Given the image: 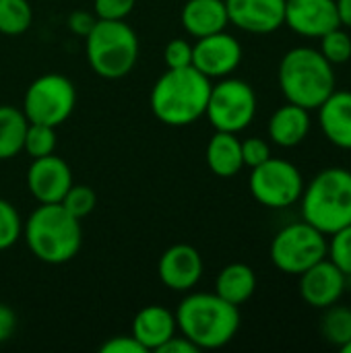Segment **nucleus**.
<instances>
[{
  "instance_id": "f257e3e1",
  "label": "nucleus",
  "mask_w": 351,
  "mask_h": 353,
  "mask_svg": "<svg viewBox=\"0 0 351 353\" xmlns=\"http://www.w3.org/2000/svg\"><path fill=\"white\" fill-rule=\"evenodd\" d=\"M211 79L194 66L168 68L151 89V110L168 126H188L205 116Z\"/></svg>"
},
{
  "instance_id": "f03ea898",
  "label": "nucleus",
  "mask_w": 351,
  "mask_h": 353,
  "mask_svg": "<svg viewBox=\"0 0 351 353\" xmlns=\"http://www.w3.org/2000/svg\"><path fill=\"white\" fill-rule=\"evenodd\" d=\"M176 325L199 350H219L236 337L240 310L217 294H192L180 302Z\"/></svg>"
},
{
  "instance_id": "7ed1b4c3",
  "label": "nucleus",
  "mask_w": 351,
  "mask_h": 353,
  "mask_svg": "<svg viewBox=\"0 0 351 353\" xmlns=\"http://www.w3.org/2000/svg\"><path fill=\"white\" fill-rule=\"evenodd\" d=\"M277 79L285 99L306 110H319L335 91L333 64L321 50L308 46H298L283 54Z\"/></svg>"
},
{
  "instance_id": "20e7f679",
  "label": "nucleus",
  "mask_w": 351,
  "mask_h": 353,
  "mask_svg": "<svg viewBox=\"0 0 351 353\" xmlns=\"http://www.w3.org/2000/svg\"><path fill=\"white\" fill-rule=\"evenodd\" d=\"M23 232L31 254L48 265L72 261L83 244L81 219L70 215L60 203L39 205L25 221Z\"/></svg>"
},
{
  "instance_id": "39448f33",
  "label": "nucleus",
  "mask_w": 351,
  "mask_h": 353,
  "mask_svg": "<svg viewBox=\"0 0 351 353\" xmlns=\"http://www.w3.org/2000/svg\"><path fill=\"white\" fill-rule=\"evenodd\" d=\"M302 217L325 236L351 223V172L327 168L319 172L300 196Z\"/></svg>"
},
{
  "instance_id": "423d86ee",
  "label": "nucleus",
  "mask_w": 351,
  "mask_h": 353,
  "mask_svg": "<svg viewBox=\"0 0 351 353\" xmlns=\"http://www.w3.org/2000/svg\"><path fill=\"white\" fill-rule=\"evenodd\" d=\"M85 50L93 72L101 79L116 81L134 68L139 58V37L124 19H97L85 37Z\"/></svg>"
},
{
  "instance_id": "0eeeda50",
  "label": "nucleus",
  "mask_w": 351,
  "mask_h": 353,
  "mask_svg": "<svg viewBox=\"0 0 351 353\" xmlns=\"http://www.w3.org/2000/svg\"><path fill=\"white\" fill-rule=\"evenodd\" d=\"M327 236L308 221L285 225L271 242V261L285 275H302L306 269L327 259Z\"/></svg>"
},
{
  "instance_id": "6e6552de",
  "label": "nucleus",
  "mask_w": 351,
  "mask_h": 353,
  "mask_svg": "<svg viewBox=\"0 0 351 353\" xmlns=\"http://www.w3.org/2000/svg\"><path fill=\"white\" fill-rule=\"evenodd\" d=\"M205 116L215 130L238 134L257 116V93L246 81L223 77L217 85H211Z\"/></svg>"
},
{
  "instance_id": "1a4fd4ad",
  "label": "nucleus",
  "mask_w": 351,
  "mask_h": 353,
  "mask_svg": "<svg viewBox=\"0 0 351 353\" xmlns=\"http://www.w3.org/2000/svg\"><path fill=\"white\" fill-rule=\"evenodd\" d=\"M77 105L74 85L56 72L37 77L25 91L23 114L29 122H39L48 126H60L68 120Z\"/></svg>"
},
{
  "instance_id": "9d476101",
  "label": "nucleus",
  "mask_w": 351,
  "mask_h": 353,
  "mask_svg": "<svg viewBox=\"0 0 351 353\" xmlns=\"http://www.w3.org/2000/svg\"><path fill=\"white\" fill-rule=\"evenodd\" d=\"M250 194L257 203L269 209H285L300 201L304 192V178L300 170L279 157H269L250 172Z\"/></svg>"
},
{
  "instance_id": "9b49d317",
  "label": "nucleus",
  "mask_w": 351,
  "mask_h": 353,
  "mask_svg": "<svg viewBox=\"0 0 351 353\" xmlns=\"http://www.w3.org/2000/svg\"><path fill=\"white\" fill-rule=\"evenodd\" d=\"M240 62L242 46L234 35L225 31L199 37V41L192 46V66L207 79L230 77L240 66Z\"/></svg>"
},
{
  "instance_id": "f8f14e48",
  "label": "nucleus",
  "mask_w": 351,
  "mask_h": 353,
  "mask_svg": "<svg viewBox=\"0 0 351 353\" xmlns=\"http://www.w3.org/2000/svg\"><path fill=\"white\" fill-rule=\"evenodd\" d=\"M298 277L302 300L319 310L337 304L348 288V275L331 259L319 261Z\"/></svg>"
},
{
  "instance_id": "ddd939ff",
  "label": "nucleus",
  "mask_w": 351,
  "mask_h": 353,
  "mask_svg": "<svg viewBox=\"0 0 351 353\" xmlns=\"http://www.w3.org/2000/svg\"><path fill=\"white\" fill-rule=\"evenodd\" d=\"M70 186L72 172L62 157L50 153L31 161L27 170V188L39 205L60 203Z\"/></svg>"
},
{
  "instance_id": "4468645a",
  "label": "nucleus",
  "mask_w": 351,
  "mask_h": 353,
  "mask_svg": "<svg viewBox=\"0 0 351 353\" xmlns=\"http://www.w3.org/2000/svg\"><path fill=\"white\" fill-rule=\"evenodd\" d=\"M294 33L321 39L331 29L339 27L335 0H285V21Z\"/></svg>"
},
{
  "instance_id": "2eb2a0df",
  "label": "nucleus",
  "mask_w": 351,
  "mask_h": 353,
  "mask_svg": "<svg viewBox=\"0 0 351 353\" xmlns=\"http://www.w3.org/2000/svg\"><path fill=\"white\" fill-rule=\"evenodd\" d=\"M230 23L238 29L267 35L283 27L285 0H225Z\"/></svg>"
},
{
  "instance_id": "dca6fc26",
  "label": "nucleus",
  "mask_w": 351,
  "mask_h": 353,
  "mask_svg": "<svg viewBox=\"0 0 351 353\" xmlns=\"http://www.w3.org/2000/svg\"><path fill=\"white\" fill-rule=\"evenodd\" d=\"M157 273L166 288L174 292H188L203 277V259L197 248L176 244L161 254Z\"/></svg>"
},
{
  "instance_id": "f3484780",
  "label": "nucleus",
  "mask_w": 351,
  "mask_h": 353,
  "mask_svg": "<svg viewBox=\"0 0 351 353\" xmlns=\"http://www.w3.org/2000/svg\"><path fill=\"white\" fill-rule=\"evenodd\" d=\"M319 124L329 143L351 151V89H335L321 103Z\"/></svg>"
},
{
  "instance_id": "a211bd4d",
  "label": "nucleus",
  "mask_w": 351,
  "mask_h": 353,
  "mask_svg": "<svg viewBox=\"0 0 351 353\" xmlns=\"http://www.w3.org/2000/svg\"><path fill=\"white\" fill-rule=\"evenodd\" d=\"M176 314L157 304L145 306L132 321V337L147 352H157L168 339L176 335Z\"/></svg>"
},
{
  "instance_id": "6ab92c4d",
  "label": "nucleus",
  "mask_w": 351,
  "mask_h": 353,
  "mask_svg": "<svg viewBox=\"0 0 351 353\" xmlns=\"http://www.w3.org/2000/svg\"><path fill=\"white\" fill-rule=\"evenodd\" d=\"M310 126H312L310 110L288 101L285 105L275 110V114L271 116L269 139L283 149H292L304 143V139L310 132Z\"/></svg>"
},
{
  "instance_id": "aec40b11",
  "label": "nucleus",
  "mask_w": 351,
  "mask_h": 353,
  "mask_svg": "<svg viewBox=\"0 0 351 353\" xmlns=\"http://www.w3.org/2000/svg\"><path fill=\"white\" fill-rule=\"evenodd\" d=\"M228 23L225 0H188L182 8V25L197 39L225 31Z\"/></svg>"
},
{
  "instance_id": "412c9836",
  "label": "nucleus",
  "mask_w": 351,
  "mask_h": 353,
  "mask_svg": "<svg viewBox=\"0 0 351 353\" xmlns=\"http://www.w3.org/2000/svg\"><path fill=\"white\" fill-rule=\"evenodd\" d=\"M207 165L219 178H234L242 168V141L234 132L215 130L207 145Z\"/></svg>"
},
{
  "instance_id": "4be33fe9",
  "label": "nucleus",
  "mask_w": 351,
  "mask_h": 353,
  "mask_svg": "<svg viewBox=\"0 0 351 353\" xmlns=\"http://www.w3.org/2000/svg\"><path fill=\"white\" fill-rule=\"evenodd\" d=\"M257 292V275L244 263H232L221 269L215 281V294L234 306H242Z\"/></svg>"
},
{
  "instance_id": "5701e85b",
  "label": "nucleus",
  "mask_w": 351,
  "mask_h": 353,
  "mask_svg": "<svg viewBox=\"0 0 351 353\" xmlns=\"http://www.w3.org/2000/svg\"><path fill=\"white\" fill-rule=\"evenodd\" d=\"M27 116L14 105H0V159H12L23 151Z\"/></svg>"
},
{
  "instance_id": "b1692460",
  "label": "nucleus",
  "mask_w": 351,
  "mask_h": 353,
  "mask_svg": "<svg viewBox=\"0 0 351 353\" xmlns=\"http://www.w3.org/2000/svg\"><path fill=\"white\" fill-rule=\"evenodd\" d=\"M33 10L27 0H0V33L21 35L31 27Z\"/></svg>"
},
{
  "instance_id": "393cba45",
  "label": "nucleus",
  "mask_w": 351,
  "mask_h": 353,
  "mask_svg": "<svg viewBox=\"0 0 351 353\" xmlns=\"http://www.w3.org/2000/svg\"><path fill=\"white\" fill-rule=\"evenodd\" d=\"M325 310L327 312L323 316L321 331L329 343L343 347L351 339V310L345 306H337V304H333Z\"/></svg>"
},
{
  "instance_id": "a878e982",
  "label": "nucleus",
  "mask_w": 351,
  "mask_h": 353,
  "mask_svg": "<svg viewBox=\"0 0 351 353\" xmlns=\"http://www.w3.org/2000/svg\"><path fill=\"white\" fill-rule=\"evenodd\" d=\"M54 149H56V130H54V126L39 124V122H29L27 130H25L23 151H27V155L31 159H37V157H46V155L54 153Z\"/></svg>"
},
{
  "instance_id": "bb28decb",
  "label": "nucleus",
  "mask_w": 351,
  "mask_h": 353,
  "mask_svg": "<svg viewBox=\"0 0 351 353\" xmlns=\"http://www.w3.org/2000/svg\"><path fill=\"white\" fill-rule=\"evenodd\" d=\"M321 54L331 64H345L351 60V35L343 25L331 29L321 37Z\"/></svg>"
},
{
  "instance_id": "cd10ccee",
  "label": "nucleus",
  "mask_w": 351,
  "mask_h": 353,
  "mask_svg": "<svg viewBox=\"0 0 351 353\" xmlns=\"http://www.w3.org/2000/svg\"><path fill=\"white\" fill-rule=\"evenodd\" d=\"M95 203H97L95 190L91 186H85V184H72L68 188V192L64 194V199L60 201V205L70 215H74L77 219L87 217L95 209Z\"/></svg>"
},
{
  "instance_id": "c85d7f7f",
  "label": "nucleus",
  "mask_w": 351,
  "mask_h": 353,
  "mask_svg": "<svg viewBox=\"0 0 351 353\" xmlns=\"http://www.w3.org/2000/svg\"><path fill=\"white\" fill-rule=\"evenodd\" d=\"M23 232L19 211L4 199H0V250H8L17 244Z\"/></svg>"
},
{
  "instance_id": "c756f323",
  "label": "nucleus",
  "mask_w": 351,
  "mask_h": 353,
  "mask_svg": "<svg viewBox=\"0 0 351 353\" xmlns=\"http://www.w3.org/2000/svg\"><path fill=\"white\" fill-rule=\"evenodd\" d=\"M327 256L348 275L351 277V223L341 228L339 232L331 234L329 240V252Z\"/></svg>"
},
{
  "instance_id": "7c9ffc66",
  "label": "nucleus",
  "mask_w": 351,
  "mask_h": 353,
  "mask_svg": "<svg viewBox=\"0 0 351 353\" xmlns=\"http://www.w3.org/2000/svg\"><path fill=\"white\" fill-rule=\"evenodd\" d=\"M137 0H93V10L97 19H108V21H122L126 19Z\"/></svg>"
},
{
  "instance_id": "2f4dec72",
  "label": "nucleus",
  "mask_w": 351,
  "mask_h": 353,
  "mask_svg": "<svg viewBox=\"0 0 351 353\" xmlns=\"http://www.w3.org/2000/svg\"><path fill=\"white\" fill-rule=\"evenodd\" d=\"M163 60L168 68L192 66V46L186 39H172L163 50Z\"/></svg>"
},
{
  "instance_id": "473e14b6",
  "label": "nucleus",
  "mask_w": 351,
  "mask_h": 353,
  "mask_svg": "<svg viewBox=\"0 0 351 353\" xmlns=\"http://www.w3.org/2000/svg\"><path fill=\"white\" fill-rule=\"evenodd\" d=\"M269 157H271V147H269V143L265 139L250 137V139L242 141V161L250 170L265 163Z\"/></svg>"
},
{
  "instance_id": "72a5a7b5",
  "label": "nucleus",
  "mask_w": 351,
  "mask_h": 353,
  "mask_svg": "<svg viewBox=\"0 0 351 353\" xmlns=\"http://www.w3.org/2000/svg\"><path fill=\"white\" fill-rule=\"evenodd\" d=\"M101 353H147V350L132 337V335H120L108 339L101 347Z\"/></svg>"
},
{
  "instance_id": "f704fd0d",
  "label": "nucleus",
  "mask_w": 351,
  "mask_h": 353,
  "mask_svg": "<svg viewBox=\"0 0 351 353\" xmlns=\"http://www.w3.org/2000/svg\"><path fill=\"white\" fill-rule=\"evenodd\" d=\"M95 23H97V17H93L91 12H85V10H74L68 17L70 31L77 33V35H81V37H87Z\"/></svg>"
},
{
  "instance_id": "c9c22d12",
  "label": "nucleus",
  "mask_w": 351,
  "mask_h": 353,
  "mask_svg": "<svg viewBox=\"0 0 351 353\" xmlns=\"http://www.w3.org/2000/svg\"><path fill=\"white\" fill-rule=\"evenodd\" d=\"M14 329H17V316L12 308H8L6 304H0V343L8 341Z\"/></svg>"
},
{
  "instance_id": "e433bc0d",
  "label": "nucleus",
  "mask_w": 351,
  "mask_h": 353,
  "mask_svg": "<svg viewBox=\"0 0 351 353\" xmlns=\"http://www.w3.org/2000/svg\"><path fill=\"white\" fill-rule=\"evenodd\" d=\"M201 352L190 339H186L184 335L182 337H172V339H168L159 350H157V353H197Z\"/></svg>"
},
{
  "instance_id": "4c0bfd02",
  "label": "nucleus",
  "mask_w": 351,
  "mask_h": 353,
  "mask_svg": "<svg viewBox=\"0 0 351 353\" xmlns=\"http://www.w3.org/2000/svg\"><path fill=\"white\" fill-rule=\"evenodd\" d=\"M337 2V12L339 21L345 29H351V0H335Z\"/></svg>"
},
{
  "instance_id": "58836bf2",
  "label": "nucleus",
  "mask_w": 351,
  "mask_h": 353,
  "mask_svg": "<svg viewBox=\"0 0 351 353\" xmlns=\"http://www.w3.org/2000/svg\"><path fill=\"white\" fill-rule=\"evenodd\" d=\"M341 352L351 353V339H350V341H348V343H345V345H343V347H341Z\"/></svg>"
},
{
  "instance_id": "ea45409f",
  "label": "nucleus",
  "mask_w": 351,
  "mask_h": 353,
  "mask_svg": "<svg viewBox=\"0 0 351 353\" xmlns=\"http://www.w3.org/2000/svg\"><path fill=\"white\" fill-rule=\"evenodd\" d=\"M350 89H351V74H350Z\"/></svg>"
}]
</instances>
